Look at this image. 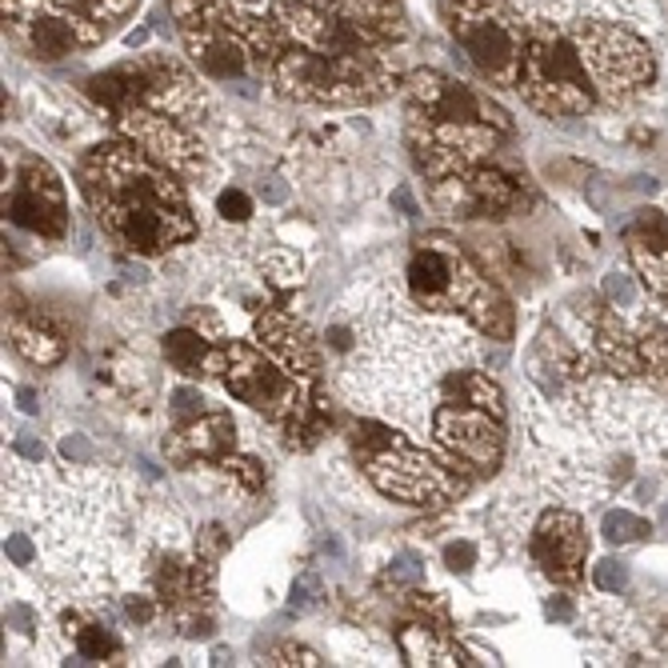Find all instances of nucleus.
Masks as SVG:
<instances>
[{"label":"nucleus","instance_id":"25","mask_svg":"<svg viewBox=\"0 0 668 668\" xmlns=\"http://www.w3.org/2000/svg\"><path fill=\"white\" fill-rule=\"evenodd\" d=\"M445 561H449L452 573H469L472 561H477V549H472L469 541H457V544H449V549H445Z\"/></svg>","mask_w":668,"mask_h":668},{"label":"nucleus","instance_id":"19","mask_svg":"<svg viewBox=\"0 0 668 668\" xmlns=\"http://www.w3.org/2000/svg\"><path fill=\"white\" fill-rule=\"evenodd\" d=\"M405 648H408V657H413V665H457V653H452L449 645H437L428 628L405 633Z\"/></svg>","mask_w":668,"mask_h":668},{"label":"nucleus","instance_id":"1","mask_svg":"<svg viewBox=\"0 0 668 668\" xmlns=\"http://www.w3.org/2000/svg\"><path fill=\"white\" fill-rule=\"evenodd\" d=\"M88 188H93L101 220L133 252H160L192 232L177 185L125 148L93 157Z\"/></svg>","mask_w":668,"mask_h":668},{"label":"nucleus","instance_id":"10","mask_svg":"<svg viewBox=\"0 0 668 668\" xmlns=\"http://www.w3.org/2000/svg\"><path fill=\"white\" fill-rule=\"evenodd\" d=\"M628 252L633 264L640 269L645 284L660 301H668V220L665 212L645 209L628 225Z\"/></svg>","mask_w":668,"mask_h":668},{"label":"nucleus","instance_id":"23","mask_svg":"<svg viewBox=\"0 0 668 668\" xmlns=\"http://www.w3.org/2000/svg\"><path fill=\"white\" fill-rule=\"evenodd\" d=\"M217 212H220V217H225V220H249L252 200L244 197V192H237V188H229V192H220Z\"/></svg>","mask_w":668,"mask_h":668},{"label":"nucleus","instance_id":"18","mask_svg":"<svg viewBox=\"0 0 668 668\" xmlns=\"http://www.w3.org/2000/svg\"><path fill=\"white\" fill-rule=\"evenodd\" d=\"M29 36H32V49L41 56H49V61H53V56H64L76 44L73 24L61 21V17H41V21H32Z\"/></svg>","mask_w":668,"mask_h":668},{"label":"nucleus","instance_id":"6","mask_svg":"<svg viewBox=\"0 0 668 668\" xmlns=\"http://www.w3.org/2000/svg\"><path fill=\"white\" fill-rule=\"evenodd\" d=\"M437 437L445 452L465 469H492L501 457V425H497V417L489 420L484 408L449 405L437 420Z\"/></svg>","mask_w":668,"mask_h":668},{"label":"nucleus","instance_id":"34","mask_svg":"<svg viewBox=\"0 0 668 668\" xmlns=\"http://www.w3.org/2000/svg\"><path fill=\"white\" fill-rule=\"evenodd\" d=\"M21 408L24 413H36V397H32L29 388H21Z\"/></svg>","mask_w":668,"mask_h":668},{"label":"nucleus","instance_id":"16","mask_svg":"<svg viewBox=\"0 0 668 668\" xmlns=\"http://www.w3.org/2000/svg\"><path fill=\"white\" fill-rule=\"evenodd\" d=\"M640 376H653L657 385L668 388V328L665 324H645L637 333Z\"/></svg>","mask_w":668,"mask_h":668},{"label":"nucleus","instance_id":"26","mask_svg":"<svg viewBox=\"0 0 668 668\" xmlns=\"http://www.w3.org/2000/svg\"><path fill=\"white\" fill-rule=\"evenodd\" d=\"M605 289H608V296H613V301H620V304L637 301V289H633V284H628V276H620V272H613V276H608Z\"/></svg>","mask_w":668,"mask_h":668},{"label":"nucleus","instance_id":"13","mask_svg":"<svg viewBox=\"0 0 668 668\" xmlns=\"http://www.w3.org/2000/svg\"><path fill=\"white\" fill-rule=\"evenodd\" d=\"M88 88H93V96L105 108L128 113V108H133L136 101L148 93V73H140V69H113V73L96 76Z\"/></svg>","mask_w":668,"mask_h":668},{"label":"nucleus","instance_id":"28","mask_svg":"<svg viewBox=\"0 0 668 668\" xmlns=\"http://www.w3.org/2000/svg\"><path fill=\"white\" fill-rule=\"evenodd\" d=\"M61 452L69 460H88V440H84V437H64Z\"/></svg>","mask_w":668,"mask_h":668},{"label":"nucleus","instance_id":"4","mask_svg":"<svg viewBox=\"0 0 668 668\" xmlns=\"http://www.w3.org/2000/svg\"><path fill=\"white\" fill-rule=\"evenodd\" d=\"M524 88L544 113H581L588 108V76L581 53L564 41H536L524 53Z\"/></svg>","mask_w":668,"mask_h":668},{"label":"nucleus","instance_id":"32","mask_svg":"<svg viewBox=\"0 0 668 668\" xmlns=\"http://www.w3.org/2000/svg\"><path fill=\"white\" fill-rule=\"evenodd\" d=\"M544 613L553 616V620H568V613H573V608L564 605V601H549V608H544Z\"/></svg>","mask_w":668,"mask_h":668},{"label":"nucleus","instance_id":"14","mask_svg":"<svg viewBox=\"0 0 668 668\" xmlns=\"http://www.w3.org/2000/svg\"><path fill=\"white\" fill-rule=\"evenodd\" d=\"M232 420L229 417H205L197 425L180 432V440L173 445V457H185V452H200V457H220V452L232 449Z\"/></svg>","mask_w":668,"mask_h":668},{"label":"nucleus","instance_id":"8","mask_svg":"<svg viewBox=\"0 0 668 668\" xmlns=\"http://www.w3.org/2000/svg\"><path fill=\"white\" fill-rule=\"evenodd\" d=\"M229 388L252 408H269V413H301V405H296L301 393H296V388L289 385V380H284V376L276 373L261 353H252V348H232Z\"/></svg>","mask_w":668,"mask_h":668},{"label":"nucleus","instance_id":"2","mask_svg":"<svg viewBox=\"0 0 668 668\" xmlns=\"http://www.w3.org/2000/svg\"><path fill=\"white\" fill-rule=\"evenodd\" d=\"M408 289L420 304H432V309H472V313L489 321L497 333L509 328V316H504V304L492 296V289H484L477 281V272L469 269V261L452 252L445 241H428L413 252L408 261Z\"/></svg>","mask_w":668,"mask_h":668},{"label":"nucleus","instance_id":"5","mask_svg":"<svg viewBox=\"0 0 668 668\" xmlns=\"http://www.w3.org/2000/svg\"><path fill=\"white\" fill-rule=\"evenodd\" d=\"M581 61L605 93H633L653 76V56L640 41L620 29H585L581 36Z\"/></svg>","mask_w":668,"mask_h":668},{"label":"nucleus","instance_id":"15","mask_svg":"<svg viewBox=\"0 0 668 668\" xmlns=\"http://www.w3.org/2000/svg\"><path fill=\"white\" fill-rule=\"evenodd\" d=\"M165 356H168V365L180 368L185 376H205L220 368V356L212 353L197 333H173L165 341Z\"/></svg>","mask_w":668,"mask_h":668},{"label":"nucleus","instance_id":"30","mask_svg":"<svg viewBox=\"0 0 668 668\" xmlns=\"http://www.w3.org/2000/svg\"><path fill=\"white\" fill-rule=\"evenodd\" d=\"M128 616L140 620V625H148V620H153V605H148L145 596H133V601H128Z\"/></svg>","mask_w":668,"mask_h":668},{"label":"nucleus","instance_id":"29","mask_svg":"<svg viewBox=\"0 0 668 668\" xmlns=\"http://www.w3.org/2000/svg\"><path fill=\"white\" fill-rule=\"evenodd\" d=\"M173 400H177V413H197V408L205 405V400H200L192 388H177V393H173Z\"/></svg>","mask_w":668,"mask_h":668},{"label":"nucleus","instance_id":"24","mask_svg":"<svg viewBox=\"0 0 668 668\" xmlns=\"http://www.w3.org/2000/svg\"><path fill=\"white\" fill-rule=\"evenodd\" d=\"M596 588H605V593H616V588H625L628 585V568L625 564H616V561H605V564H596Z\"/></svg>","mask_w":668,"mask_h":668},{"label":"nucleus","instance_id":"3","mask_svg":"<svg viewBox=\"0 0 668 668\" xmlns=\"http://www.w3.org/2000/svg\"><path fill=\"white\" fill-rule=\"evenodd\" d=\"M452 32L472 56V64L492 81L512 84L521 76V36L501 9H492L484 0H460L452 9Z\"/></svg>","mask_w":668,"mask_h":668},{"label":"nucleus","instance_id":"12","mask_svg":"<svg viewBox=\"0 0 668 668\" xmlns=\"http://www.w3.org/2000/svg\"><path fill=\"white\" fill-rule=\"evenodd\" d=\"M261 336H264V345L272 348L276 356H284L293 368H313V348H309V341H304V328L293 321V316H284V313H272L261 321Z\"/></svg>","mask_w":668,"mask_h":668},{"label":"nucleus","instance_id":"17","mask_svg":"<svg viewBox=\"0 0 668 668\" xmlns=\"http://www.w3.org/2000/svg\"><path fill=\"white\" fill-rule=\"evenodd\" d=\"M197 49H200L197 56H200V64H205V73H212V76H241L244 73L241 44L229 41V36H205Z\"/></svg>","mask_w":668,"mask_h":668},{"label":"nucleus","instance_id":"11","mask_svg":"<svg viewBox=\"0 0 668 668\" xmlns=\"http://www.w3.org/2000/svg\"><path fill=\"white\" fill-rule=\"evenodd\" d=\"M12 220L32 232H61L64 229V197L49 168H29L24 180L12 192Z\"/></svg>","mask_w":668,"mask_h":668},{"label":"nucleus","instance_id":"9","mask_svg":"<svg viewBox=\"0 0 668 668\" xmlns=\"http://www.w3.org/2000/svg\"><path fill=\"white\" fill-rule=\"evenodd\" d=\"M585 553H588V536L581 516H576V512H549L533 536V556L544 573L553 576V581H561V585H568V581L581 576Z\"/></svg>","mask_w":668,"mask_h":668},{"label":"nucleus","instance_id":"27","mask_svg":"<svg viewBox=\"0 0 668 668\" xmlns=\"http://www.w3.org/2000/svg\"><path fill=\"white\" fill-rule=\"evenodd\" d=\"M4 553H9V556H12V561H17V564H29V561H32V544L24 541L21 533H12L9 541H4Z\"/></svg>","mask_w":668,"mask_h":668},{"label":"nucleus","instance_id":"21","mask_svg":"<svg viewBox=\"0 0 668 668\" xmlns=\"http://www.w3.org/2000/svg\"><path fill=\"white\" fill-rule=\"evenodd\" d=\"M76 648H81L84 660H105V657H113V653H116V637L101 625L76 628Z\"/></svg>","mask_w":668,"mask_h":668},{"label":"nucleus","instance_id":"31","mask_svg":"<svg viewBox=\"0 0 668 668\" xmlns=\"http://www.w3.org/2000/svg\"><path fill=\"white\" fill-rule=\"evenodd\" d=\"M397 573L405 576V581H417L420 568H417V561H413V556H400V561H397Z\"/></svg>","mask_w":668,"mask_h":668},{"label":"nucleus","instance_id":"20","mask_svg":"<svg viewBox=\"0 0 668 668\" xmlns=\"http://www.w3.org/2000/svg\"><path fill=\"white\" fill-rule=\"evenodd\" d=\"M12 336H17V348H21V353H29L32 361H44V365H53L56 356H61V345H56L49 333H41V328H24V324H12Z\"/></svg>","mask_w":668,"mask_h":668},{"label":"nucleus","instance_id":"7","mask_svg":"<svg viewBox=\"0 0 668 668\" xmlns=\"http://www.w3.org/2000/svg\"><path fill=\"white\" fill-rule=\"evenodd\" d=\"M368 465H373L376 484L393 492V497H400V501L425 504L445 492V481L428 469L417 452H408L400 440H393V432H380V452L368 457Z\"/></svg>","mask_w":668,"mask_h":668},{"label":"nucleus","instance_id":"35","mask_svg":"<svg viewBox=\"0 0 668 668\" xmlns=\"http://www.w3.org/2000/svg\"><path fill=\"white\" fill-rule=\"evenodd\" d=\"M244 4H252V0H244Z\"/></svg>","mask_w":668,"mask_h":668},{"label":"nucleus","instance_id":"33","mask_svg":"<svg viewBox=\"0 0 668 668\" xmlns=\"http://www.w3.org/2000/svg\"><path fill=\"white\" fill-rule=\"evenodd\" d=\"M17 452H24V457H32V460L44 457V449L41 445H32V440H17Z\"/></svg>","mask_w":668,"mask_h":668},{"label":"nucleus","instance_id":"22","mask_svg":"<svg viewBox=\"0 0 668 668\" xmlns=\"http://www.w3.org/2000/svg\"><path fill=\"white\" fill-rule=\"evenodd\" d=\"M648 533V524L640 521V516H633V512H608L605 516V536L613 544H628V541H640V536Z\"/></svg>","mask_w":668,"mask_h":668}]
</instances>
